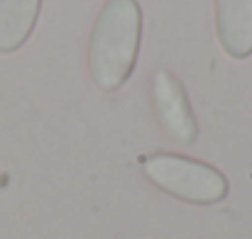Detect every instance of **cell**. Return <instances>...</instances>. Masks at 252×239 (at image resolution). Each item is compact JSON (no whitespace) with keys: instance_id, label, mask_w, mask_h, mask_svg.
Instances as JSON below:
<instances>
[{"instance_id":"cell-1","label":"cell","mask_w":252,"mask_h":239,"mask_svg":"<svg viewBox=\"0 0 252 239\" xmlns=\"http://www.w3.org/2000/svg\"><path fill=\"white\" fill-rule=\"evenodd\" d=\"M142 39V10L137 0H105L88 37V74L113 93L132 76Z\"/></svg>"},{"instance_id":"cell-2","label":"cell","mask_w":252,"mask_h":239,"mask_svg":"<svg viewBox=\"0 0 252 239\" xmlns=\"http://www.w3.org/2000/svg\"><path fill=\"white\" fill-rule=\"evenodd\" d=\"M145 176L164 193L193 205H213L228 195L225 176L191 157L181 154H155L142 161Z\"/></svg>"},{"instance_id":"cell-3","label":"cell","mask_w":252,"mask_h":239,"mask_svg":"<svg viewBox=\"0 0 252 239\" xmlns=\"http://www.w3.org/2000/svg\"><path fill=\"white\" fill-rule=\"evenodd\" d=\"M150 88H152V103L157 107V115L164 130L181 144L196 142L198 125H196V117H193V110L181 80L167 69H157L152 74Z\"/></svg>"},{"instance_id":"cell-4","label":"cell","mask_w":252,"mask_h":239,"mask_svg":"<svg viewBox=\"0 0 252 239\" xmlns=\"http://www.w3.org/2000/svg\"><path fill=\"white\" fill-rule=\"evenodd\" d=\"M216 37L230 59L252 54V0H216Z\"/></svg>"},{"instance_id":"cell-5","label":"cell","mask_w":252,"mask_h":239,"mask_svg":"<svg viewBox=\"0 0 252 239\" xmlns=\"http://www.w3.org/2000/svg\"><path fill=\"white\" fill-rule=\"evenodd\" d=\"M42 0H0V54L17 52L32 34Z\"/></svg>"}]
</instances>
